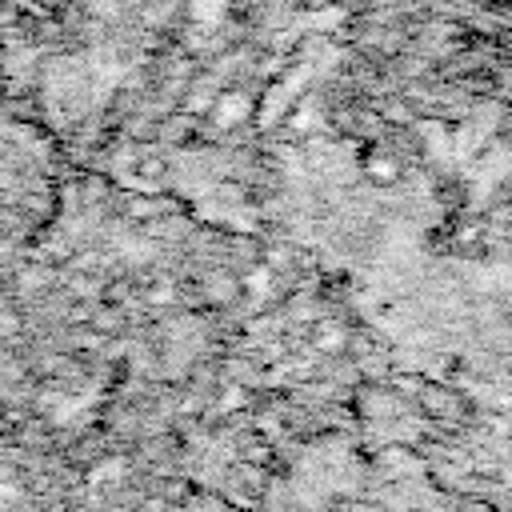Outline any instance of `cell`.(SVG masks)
I'll list each match as a JSON object with an SVG mask.
<instances>
[{
  "label": "cell",
  "mask_w": 512,
  "mask_h": 512,
  "mask_svg": "<svg viewBox=\"0 0 512 512\" xmlns=\"http://www.w3.org/2000/svg\"><path fill=\"white\" fill-rule=\"evenodd\" d=\"M248 108H252V100H248L240 88H232V92H224V96L212 104V120L224 124V128H232V124H240V120L248 116Z\"/></svg>",
  "instance_id": "obj_1"
},
{
  "label": "cell",
  "mask_w": 512,
  "mask_h": 512,
  "mask_svg": "<svg viewBox=\"0 0 512 512\" xmlns=\"http://www.w3.org/2000/svg\"><path fill=\"white\" fill-rule=\"evenodd\" d=\"M188 8H192V16H196L200 24H212V20H220V16H224L228 0H188Z\"/></svg>",
  "instance_id": "obj_2"
},
{
  "label": "cell",
  "mask_w": 512,
  "mask_h": 512,
  "mask_svg": "<svg viewBox=\"0 0 512 512\" xmlns=\"http://www.w3.org/2000/svg\"><path fill=\"white\" fill-rule=\"evenodd\" d=\"M12 500H16V488L12 484H0V508H8Z\"/></svg>",
  "instance_id": "obj_3"
}]
</instances>
